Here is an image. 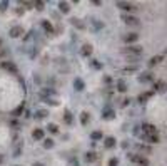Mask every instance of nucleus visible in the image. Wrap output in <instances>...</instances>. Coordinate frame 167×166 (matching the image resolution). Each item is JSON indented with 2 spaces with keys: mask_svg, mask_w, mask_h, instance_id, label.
Segmentation results:
<instances>
[{
  "mask_svg": "<svg viewBox=\"0 0 167 166\" xmlns=\"http://www.w3.org/2000/svg\"><path fill=\"white\" fill-rule=\"evenodd\" d=\"M124 54L127 55V57H139V55H142V47H139V45H129V47L124 49Z\"/></svg>",
  "mask_w": 167,
  "mask_h": 166,
  "instance_id": "1",
  "label": "nucleus"
},
{
  "mask_svg": "<svg viewBox=\"0 0 167 166\" xmlns=\"http://www.w3.org/2000/svg\"><path fill=\"white\" fill-rule=\"evenodd\" d=\"M122 20H124V24L125 25H130V27H135V25H140V20L134 15H122Z\"/></svg>",
  "mask_w": 167,
  "mask_h": 166,
  "instance_id": "2",
  "label": "nucleus"
},
{
  "mask_svg": "<svg viewBox=\"0 0 167 166\" xmlns=\"http://www.w3.org/2000/svg\"><path fill=\"white\" fill-rule=\"evenodd\" d=\"M117 7L124 8V10H127V12H137V10H139V8L135 7L134 3H130V2H119V3H117Z\"/></svg>",
  "mask_w": 167,
  "mask_h": 166,
  "instance_id": "3",
  "label": "nucleus"
},
{
  "mask_svg": "<svg viewBox=\"0 0 167 166\" xmlns=\"http://www.w3.org/2000/svg\"><path fill=\"white\" fill-rule=\"evenodd\" d=\"M22 35H24V29H22L20 25H14V27L10 29V37L18 39V37H22Z\"/></svg>",
  "mask_w": 167,
  "mask_h": 166,
  "instance_id": "4",
  "label": "nucleus"
},
{
  "mask_svg": "<svg viewBox=\"0 0 167 166\" xmlns=\"http://www.w3.org/2000/svg\"><path fill=\"white\" fill-rule=\"evenodd\" d=\"M139 34L137 32H130V34H125L124 35V42H127V44H134V42H137L139 40Z\"/></svg>",
  "mask_w": 167,
  "mask_h": 166,
  "instance_id": "5",
  "label": "nucleus"
},
{
  "mask_svg": "<svg viewBox=\"0 0 167 166\" xmlns=\"http://www.w3.org/2000/svg\"><path fill=\"white\" fill-rule=\"evenodd\" d=\"M142 131L145 134H157V129L154 124H149V123H144L142 124Z\"/></svg>",
  "mask_w": 167,
  "mask_h": 166,
  "instance_id": "6",
  "label": "nucleus"
},
{
  "mask_svg": "<svg viewBox=\"0 0 167 166\" xmlns=\"http://www.w3.org/2000/svg\"><path fill=\"white\" fill-rule=\"evenodd\" d=\"M154 91H157V92L167 91V82H164V81H155V82H154Z\"/></svg>",
  "mask_w": 167,
  "mask_h": 166,
  "instance_id": "7",
  "label": "nucleus"
},
{
  "mask_svg": "<svg viewBox=\"0 0 167 166\" xmlns=\"http://www.w3.org/2000/svg\"><path fill=\"white\" fill-rule=\"evenodd\" d=\"M151 81H154V76L151 72H142L139 76V82H151Z\"/></svg>",
  "mask_w": 167,
  "mask_h": 166,
  "instance_id": "8",
  "label": "nucleus"
},
{
  "mask_svg": "<svg viewBox=\"0 0 167 166\" xmlns=\"http://www.w3.org/2000/svg\"><path fill=\"white\" fill-rule=\"evenodd\" d=\"M164 61V55H155V57H151L149 59V67H154V65H157L159 62Z\"/></svg>",
  "mask_w": 167,
  "mask_h": 166,
  "instance_id": "9",
  "label": "nucleus"
},
{
  "mask_svg": "<svg viewBox=\"0 0 167 166\" xmlns=\"http://www.w3.org/2000/svg\"><path fill=\"white\" fill-rule=\"evenodd\" d=\"M44 136H45V133H44V129H40V127H37V129H33L32 131L33 139H44Z\"/></svg>",
  "mask_w": 167,
  "mask_h": 166,
  "instance_id": "10",
  "label": "nucleus"
},
{
  "mask_svg": "<svg viewBox=\"0 0 167 166\" xmlns=\"http://www.w3.org/2000/svg\"><path fill=\"white\" fill-rule=\"evenodd\" d=\"M84 158H85V161H87V163H94V161L97 159V153H94V151H87Z\"/></svg>",
  "mask_w": 167,
  "mask_h": 166,
  "instance_id": "11",
  "label": "nucleus"
},
{
  "mask_svg": "<svg viewBox=\"0 0 167 166\" xmlns=\"http://www.w3.org/2000/svg\"><path fill=\"white\" fill-rule=\"evenodd\" d=\"M2 69L5 71H10V72H17V67L14 62H2Z\"/></svg>",
  "mask_w": 167,
  "mask_h": 166,
  "instance_id": "12",
  "label": "nucleus"
},
{
  "mask_svg": "<svg viewBox=\"0 0 167 166\" xmlns=\"http://www.w3.org/2000/svg\"><path fill=\"white\" fill-rule=\"evenodd\" d=\"M59 10H60L62 14H69V12H70V5H69L67 2H60V3H59Z\"/></svg>",
  "mask_w": 167,
  "mask_h": 166,
  "instance_id": "13",
  "label": "nucleus"
},
{
  "mask_svg": "<svg viewBox=\"0 0 167 166\" xmlns=\"http://www.w3.org/2000/svg\"><path fill=\"white\" fill-rule=\"evenodd\" d=\"M104 144H105V148H114V146H115V138H112V136L105 138Z\"/></svg>",
  "mask_w": 167,
  "mask_h": 166,
  "instance_id": "14",
  "label": "nucleus"
},
{
  "mask_svg": "<svg viewBox=\"0 0 167 166\" xmlns=\"http://www.w3.org/2000/svg\"><path fill=\"white\" fill-rule=\"evenodd\" d=\"M82 54L90 55L92 54V45H90V44H84V45H82Z\"/></svg>",
  "mask_w": 167,
  "mask_h": 166,
  "instance_id": "15",
  "label": "nucleus"
},
{
  "mask_svg": "<svg viewBox=\"0 0 167 166\" xmlns=\"http://www.w3.org/2000/svg\"><path fill=\"white\" fill-rule=\"evenodd\" d=\"M144 138L149 143H159V136L157 134H144Z\"/></svg>",
  "mask_w": 167,
  "mask_h": 166,
  "instance_id": "16",
  "label": "nucleus"
},
{
  "mask_svg": "<svg viewBox=\"0 0 167 166\" xmlns=\"http://www.w3.org/2000/svg\"><path fill=\"white\" fill-rule=\"evenodd\" d=\"M117 89H119V92H125V91H127V84H125L122 79L117 81Z\"/></svg>",
  "mask_w": 167,
  "mask_h": 166,
  "instance_id": "17",
  "label": "nucleus"
},
{
  "mask_svg": "<svg viewBox=\"0 0 167 166\" xmlns=\"http://www.w3.org/2000/svg\"><path fill=\"white\" fill-rule=\"evenodd\" d=\"M42 27H44L47 32H54V27H52V24H50L48 20H42Z\"/></svg>",
  "mask_w": 167,
  "mask_h": 166,
  "instance_id": "18",
  "label": "nucleus"
},
{
  "mask_svg": "<svg viewBox=\"0 0 167 166\" xmlns=\"http://www.w3.org/2000/svg\"><path fill=\"white\" fill-rule=\"evenodd\" d=\"M64 121L67 123V124H72L74 119H72V112H70V111H65V112H64Z\"/></svg>",
  "mask_w": 167,
  "mask_h": 166,
  "instance_id": "19",
  "label": "nucleus"
},
{
  "mask_svg": "<svg viewBox=\"0 0 167 166\" xmlns=\"http://www.w3.org/2000/svg\"><path fill=\"white\" fill-rule=\"evenodd\" d=\"M114 116H115V112H114L112 109H105V111H104V118H105V119H112Z\"/></svg>",
  "mask_w": 167,
  "mask_h": 166,
  "instance_id": "20",
  "label": "nucleus"
},
{
  "mask_svg": "<svg viewBox=\"0 0 167 166\" xmlns=\"http://www.w3.org/2000/svg\"><path fill=\"white\" fill-rule=\"evenodd\" d=\"M80 123H82V126H85L89 123V114L87 112H82V114H80Z\"/></svg>",
  "mask_w": 167,
  "mask_h": 166,
  "instance_id": "21",
  "label": "nucleus"
},
{
  "mask_svg": "<svg viewBox=\"0 0 167 166\" xmlns=\"http://www.w3.org/2000/svg\"><path fill=\"white\" fill-rule=\"evenodd\" d=\"M152 94H154V92H147V94H142V96H139L137 99H139V103L142 104V103H145V101H147V97H151Z\"/></svg>",
  "mask_w": 167,
  "mask_h": 166,
  "instance_id": "22",
  "label": "nucleus"
},
{
  "mask_svg": "<svg viewBox=\"0 0 167 166\" xmlns=\"http://www.w3.org/2000/svg\"><path fill=\"white\" fill-rule=\"evenodd\" d=\"M47 129L52 133V134H57V133H59V126H57V124H48Z\"/></svg>",
  "mask_w": 167,
  "mask_h": 166,
  "instance_id": "23",
  "label": "nucleus"
},
{
  "mask_svg": "<svg viewBox=\"0 0 167 166\" xmlns=\"http://www.w3.org/2000/svg\"><path fill=\"white\" fill-rule=\"evenodd\" d=\"M44 148H45V149L54 148V141H52V139H44Z\"/></svg>",
  "mask_w": 167,
  "mask_h": 166,
  "instance_id": "24",
  "label": "nucleus"
},
{
  "mask_svg": "<svg viewBox=\"0 0 167 166\" xmlns=\"http://www.w3.org/2000/svg\"><path fill=\"white\" fill-rule=\"evenodd\" d=\"M22 112H24V104H20L18 107H15V109H14V116H20Z\"/></svg>",
  "mask_w": 167,
  "mask_h": 166,
  "instance_id": "25",
  "label": "nucleus"
},
{
  "mask_svg": "<svg viewBox=\"0 0 167 166\" xmlns=\"http://www.w3.org/2000/svg\"><path fill=\"white\" fill-rule=\"evenodd\" d=\"M102 131H94L92 133V139H102Z\"/></svg>",
  "mask_w": 167,
  "mask_h": 166,
  "instance_id": "26",
  "label": "nucleus"
},
{
  "mask_svg": "<svg viewBox=\"0 0 167 166\" xmlns=\"http://www.w3.org/2000/svg\"><path fill=\"white\" fill-rule=\"evenodd\" d=\"M139 165H140V166H149V161L140 156V158H139Z\"/></svg>",
  "mask_w": 167,
  "mask_h": 166,
  "instance_id": "27",
  "label": "nucleus"
},
{
  "mask_svg": "<svg viewBox=\"0 0 167 166\" xmlns=\"http://www.w3.org/2000/svg\"><path fill=\"white\" fill-rule=\"evenodd\" d=\"M47 114H48L47 111H39V112H37V119H42V118H45Z\"/></svg>",
  "mask_w": 167,
  "mask_h": 166,
  "instance_id": "28",
  "label": "nucleus"
},
{
  "mask_svg": "<svg viewBox=\"0 0 167 166\" xmlns=\"http://www.w3.org/2000/svg\"><path fill=\"white\" fill-rule=\"evenodd\" d=\"M74 84H75V87H77L79 91H82V87H84V84H82V81H80V79H77L75 82H74Z\"/></svg>",
  "mask_w": 167,
  "mask_h": 166,
  "instance_id": "29",
  "label": "nucleus"
},
{
  "mask_svg": "<svg viewBox=\"0 0 167 166\" xmlns=\"http://www.w3.org/2000/svg\"><path fill=\"white\" fill-rule=\"evenodd\" d=\"M33 5H35V7L39 8V10H44V2H35Z\"/></svg>",
  "mask_w": 167,
  "mask_h": 166,
  "instance_id": "30",
  "label": "nucleus"
},
{
  "mask_svg": "<svg viewBox=\"0 0 167 166\" xmlns=\"http://www.w3.org/2000/svg\"><path fill=\"white\" fill-rule=\"evenodd\" d=\"M139 158H140V156H137V154H132V156H130V161H132V163H139Z\"/></svg>",
  "mask_w": 167,
  "mask_h": 166,
  "instance_id": "31",
  "label": "nucleus"
},
{
  "mask_svg": "<svg viewBox=\"0 0 167 166\" xmlns=\"http://www.w3.org/2000/svg\"><path fill=\"white\" fill-rule=\"evenodd\" d=\"M92 64H94V67H95V69H102V64L99 62V61H94Z\"/></svg>",
  "mask_w": 167,
  "mask_h": 166,
  "instance_id": "32",
  "label": "nucleus"
},
{
  "mask_svg": "<svg viewBox=\"0 0 167 166\" xmlns=\"http://www.w3.org/2000/svg\"><path fill=\"white\" fill-rule=\"evenodd\" d=\"M22 5H24V7H27V8H32V7H33V3H32V2H24Z\"/></svg>",
  "mask_w": 167,
  "mask_h": 166,
  "instance_id": "33",
  "label": "nucleus"
},
{
  "mask_svg": "<svg viewBox=\"0 0 167 166\" xmlns=\"http://www.w3.org/2000/svg\"><path fill=\"white\" fill-rule=\"evenodd\" d=\"M117 163H119L117 159H110V161H109V166H117Z\"/></svg>",
  "mask_w": 167,
  "mask_h": 166,
  "instance_id": "34",
  "label": "nucleus"
},
{
  "mask_svg": "<svg viewBox=\"0 0 167 166\" xmlns=\"http://www.w3.org/2000/svg\"><path fill=\"white\" fill-rule=\"evenodd\" d=\"M24 14V7H18L17 8V15H22Z\"/></svg>",
  "mask_w": 167,
  "mask_h": 166,
  "instance_id": "35",
  "label": "nucleus"
},
{
  "mask_svg": "<svg viewBox=\"0 0 167 166\" xmlns=\"http://www.w3.org/2000/svg\"><path fill=\"white\" fill-rule=\"evenodd\" d=\"M135 71V67H125L124 69V72H134Z\"/></svg>",
  "mask_w": 167,
  "mask_h": 166,
  "instance_id": "36",
  "label": "nucleus"
},
{
  "mask_svg": "<svg viewBox=\"0 0 167 166\" xmlns=\"http://www.w3.org/2000/svg\"><path fill=\"white\" fill-rule=\"evenodd\" d=\"M7 7H8L7 2H2V3H0V8H2V10H3V8H7Z\"/></svg>",
  "mask_w": 167,
  "mask_h": 166,
  "instance_id": "37",
  "label": "nucleus"
},
{
  "mask_svg": "<svg viewBox=\"0 0 167 166\" xmlns=\"http://www.w3.org/2000/svg\"><path fill=\"white\" fill-rule=\"evenodd\" d=\"M129 104H130V99H125V101H124V103H122V106H124V107H125V106H129Z\"/></svg>",
  "mask_w": 167,
  "mask_h": 166,
  "instance_id": "38",
  "label": "nucleus"
},
{
  "mask_svg": "<svg viewBox=\"0 0 167 166\" xmlns=\"http://www.w3.org/2000/svg\"><path fill=\"white\" fill-rule=\"evenodd\" d=\"M33 166H44V165H40V163H33Z\"/></svg>",
  "mask_w": 167,
  "mask_h": 166,
  "instance_id": "39",
  "label": "nucleus"
},
{
  "mask_svg": "<svg viewBox=\"0 0 167 166\" xmlns=\"http://www.w3.org/2000/svg\"><path fill=\"white\" fill-rule=\"evenodd\" d=\"M164 55H167V49H166V50H164Z\"/></svg>",
  "mask_w": 167,
  "mask_h": 166,
  "instance_id": "40",
  "label": "nucleus"
},
{
  "mask_svg": "<svg viewBox=\"0 0 167 166\" xmlns=\"http://www.w3.org/2000/svg\"><path fill=\"white\" fill-rule=\"evenodd\" d=\"M0 163H2V156H0Z\"/></svg>",
  "mask_w": 167,
  "mask_h": 166,
  "instance_id": "41",
  "label": "nucleus"
},
{
  "mask_svg": "<svg viewBox=\"0 0 167 166\" xmlns=\"http://www.w3.org/2000/svg\"><path fill=\"white\" fill-rule=\"evenodd\" d=\"M0 44H2V40H0Z\"/></svg>",
  "mask_w": 167,
  "mask_h": 166,
  "instance_id": "42",
  "label": "nucleus"
},
{
  "mask_svg": "<svg viewBox=\"0 0 167 166\" xmlns=\"http://www.w3.org/2000/svg\"><path fill=\"white\" fill-rule=\"evenodd\" d=\"M17 166H18V165H17Z\"/></svg>",
  "mask_w": 167,
  "mask_h": 166,
  "instance_id": "43",
  "label": "nucleus"
}]
</instances>
